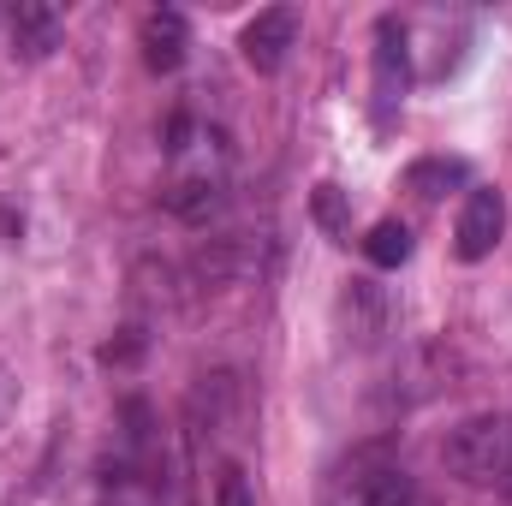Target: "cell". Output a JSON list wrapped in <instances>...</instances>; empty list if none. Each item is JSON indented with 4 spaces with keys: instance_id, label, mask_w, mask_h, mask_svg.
Wrapping results in <instances>:
<instances>
[{
    "instance_id": "1",
    "label": "cell",
    "mask_w": 512,
    "mask_h": 506,
    "mask_svg": "<svg viewBox=\"0 0 512 506\" xmlns=\"http://www.w3.org/2000/svg\"><path fill=\"white\" fill-rule=\"evenodd\" d=\"M441 465L471 489H501L512 477V417H465L441 441Z\"/></svg>"
},
{
    "instance_id": "2",
    "label": "cell",
    "mask_w": 512,
    "mask_h": 506,
    "mask_svg": "<svg viewBox=\"0 0 512 506\" xmlns=\"http://www.w3.org/2000/svg\"><path fill=\"white\" fill-rule=\"evenodd\" d=\"M501 233H507V203H501V191H471L465 209H459V227H453V251H459V262L495 256Z\"/></svg>"
},
{
    "instance_id": "3",
    "label": "cell",
    "mask_w": 512,
    "mask_h": 506,
    "mask_svg": "<svg viewBox=\"0 0 512 506\" xmlns=\"http://www.w3.org/2000/svg\"><path fill=\"white\" fill-rule=\"evenodd\" d=\"M399 102H405V30H399V18H382L376 24V126H393V114H399Z\"/></svg>"
},
{
    "instance_id": "4",
    "label": "cell",
    "mask_w": 512,
    "mask_h": 506,
    "mask_svg": "<svg viewBox=\"0 0 512 506\" xmlns=\"http://www.w3.org/2000/svg\"><path fill=\"white\" fill-rule=\"evenodd\" d=\"M292 42H298V12L292 6H268V12H256L251 24L239 30V48H245V60L256 72H280Z\"/></svg>"
},
{
    "instance_id": "5",
    "label": "cell",
    "mask_w": 512,
    "mask_h": 506,
    "mask_svg": "<svg viewBox=\"0 0 512 506\" xmlns=\"http://www.w3.org/2000/svg\"><path fill=\"white\" fill-rule=\"evenodd\" d=\"M143 66L155 72V78H167V72H179L185 66V48H191V30H185V12H173V6H161V12H149L143 18Z\"/></svg>"
},
{
    "instance_id": "6",
    "label": "cell",
    "mask_w": 512,
    "mask_h": 506,
    "mask_svg": "<svg viewBox=\"0 0 512 506\" xmlns=\"http://www.w3.org/2000/svg\"><path fill=\"white\" fill-rule=\"evenodd\" d=\"M60 12L54 6H42V0H18L12 6V54H24V60H48L54 48H60Z\"/></svg>"
},
{
    "instance_id": "7",
    "label": "cell",
    "mask_w": 512,
    "mask_h": 506,
    "mask_svg": "<svg viewBox=\"0 0 512 506\" xmlns=\"http://www.w3.org/2000/svg\"><path fill=\"white\" fill-rule=\"evenodd\" d=\"M340 322L358 334V346H370L376 334H382L387 322V298L376 280H346V292H340Z\"/></svg>"
},
{
    "instance_id": "8",
    "label": "cell",
    "mask_w": 512,
    "mask_h": 506,
    "mask_svg": "<svg viewBox=\"0 0 512 506\" xmlns=\"http://www.w3.org/2000/svg\"><path fill=\"white\" fill-rule=\"evenodd\" d=\"M167 209H173L179 221L203 227V221L221 209V173H185V179H173V185H167Z\"/></svg>"
},
{
    "instance_id": "9",
    "label": "cell",
    "mask_w": 512,
    "mask_h": 506,
    "mask_svg": "<svg viewBox=\"0 0 512 506\" xmlns=\"http://www.w3.org/2000/svg\"><path fill=\"white\" fill-rule=\"evenodd\" d=\"M465 179H471V167H465V161H441V155H435V161H417V167L405 173V185H411L417 197H429V203L447 197V191L465 185Z\"/></svg>"
},
{
    "instance_id": "10",
    "label": "cell",
    "mask_w": 512,
    "mask_h": 506,
    "mask_svg": "<svg viewBox=\"0 0 512 506\" xmlns=\"http://www.w3.org/2000/svg\"><path fill=\"white\" fill-rule=\"evenodd\" d=\"M310 215H316V227H322L334 245H346V239H352V209H346V191H340V185H328V179H322V185H316V197H310Z\"/></svg>"
},
{
    "instance_id": "11",
    "label": "cell",
    "mask_w": 512,
    "mask_h": 506,
    "mask_svg": "<svg viewBox=\"0 0 512 506\" xmlns=\"http://www.w3.org/2000/svg\"><path fill=\"white\" fill-rule=\"evenodd\" d=\"M364 256H370L376 268H399V262H411V227H405V221H376L370 239H364Z\"/></svg>"
},
{
    "instance_id": "12",
    "label": "cell",
    "mask_w": 512,
    "mask_h": 506,
    "mask_svg": "<svg viewBox=\"0 0 512 506\" xmlns=\"http://www.w3.org/2000/svg\"><path fill=\"white\" fill-rule=\"evenodd\" d=\"M352 506H411V477L393 471V465H382V471H370V477L358 483Z\"/></svg>"
},
{
    "instance_id": "13",
    "label": "cell",
    "mask_w": 512,
    "mask_h": 506,
    "mask_svg": "<svg viewBox=\"0 0 512 506\" xmlns=\"http://www.w3.org/2000/svg\"><path fill=\"white\" fill-rule=\"evenodd\" d=\"M215 506H256L251 477H245L239 465H227V471H221V483H215Z\"/></svg>"
},
{
    "instance_id": "14",
    "label": "cell",
    "mask_w": 512,
    "mask_h": 506,
    "mask_svg": "<svg viewBox=\"0 0 512 506\" xmlns=\"http://www.w3.org/2000/svg\"><path fill=\"white\" fill-rule=\"evenodd\" d=\"M137 352H143V334L126 328V340H108V346H102V364H131Z\"/></svg>"
}]
</instances>
